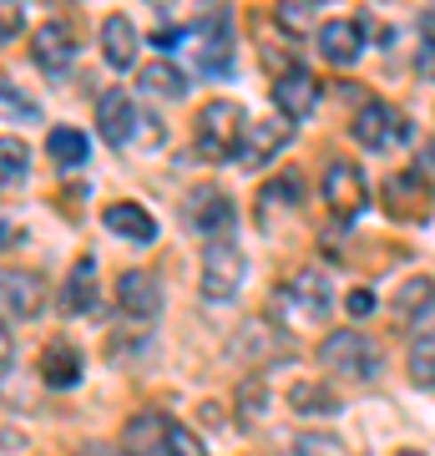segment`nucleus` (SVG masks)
<instances>
[{
    "mask_svg": "<svg viewBox=\"0 0 435 456\" xmlns=\"http://www.w3.org/2000/svg\"><path fill=\"white\" fill-rule=\"evenodd\" d=\"M294 411H304V416H334L339 395H329L324 386H294Z\"/></svg>",
    "mask_w": 435,
    "mask_h": 456,
    "instance_id": "nucleus-26",
    "label": "nucleus"
},
{
    "mask_svg": "<svg viewBox=\"0 0 435 456\" xmlns=\"http://www.w3.org/2000/svg\"><path fill=\"white\" fill-rule=\"evenodd\" d=\"M5 117H11V122H16V117H20V122H31V117H36V107L16 92V82H5Z\"/></svg>",
    "mask_w": 435,
    "mask_h": 456,
    "instance_id": "nucleus-31",
    "label": "nucleus"
},
{
    "mask_svg": "<svg viewBox=\"0 0 435 456\" xmlns=\"http://www.w3.org/2000/svg\"><path fill=\"white\" fill-rule=\"evenodd\" d=\"M101 56L112 71H132L137 66V26L127 16H107L101 20Z\"/></svg>",
    "mask_w": 435,
    "mask_h": 456,
    "instance_id": "nucleus-17",
    "label": "nucleus"
},
{
    "mask_svg": "<svg viewBox=\"0 0 435 456\" xmlns=\"http://www.w3.org/2000/svg\"><path fill=\"white\" fill-rule=\"evenodd\" d=\"M117 305H122V314H127L132 325H152V320L162 314V284H157V274H147V269L122 274V284H117Z\"/></svg>",
    "mask_w": 435,
    "mask_h": 456,
    "instance_id": "nucleus-9",
    "label": "nucleus"
},
{
    "mask_svg": "<svg viewBox=\"0 0 435 456\" xmlns=\"http://www.w3.org/2000/svg\"><path fill=\"white\" fill-rule=\"evenodd\" d=\"M385 203H390V213H400V218H415V213L431 208V183L420 178V173H400V178L390 183Z\"/></svg>",
    "mask_w": 435,
    "mask_h": 456,
    "instance_id": "nucleus-22",
    "label": "nucleus"
},
{
    "mask_svg": "<svg viewBox=\"0 0 435 456\" xmlns=\"http://www.w3.org/2000/svg\"><path fill=\"white\" fill-rule=\"evenodd\" d=\"M41 375H46L51 391H71L81 380V350L77 345H61V340L46 345V350H41Z\"/></svg>",
    "mask_w": 435,
    "mask_h": 456,
    "instance_id": "nucleus-19",
    "label": "nucleus"
},
{
    "mask_svg": "<svg viewBox=\"0 0 435 456\" xmlns=\"http://www.w3.org/2000/svg\"><path fill=\"white\" fill-rule=\"evenodd\" d=\"M0 173H5V188H16L26 178V142H16V137L0 142Z\"/></svg>",
    "mask_w": 435,
    "mask_h": 456,
    "instance_id": "nucleus-27",
    "label": "nucleus"
},
{
    "mask_svg": "<svg viewBox=\"0 0 435 456\" xmlns=\"http://www.w3.org/2000/svg\"><path fill=\"white\" fill-rule=\"evenodd\" d=\"M233 198L223 193V188H193L188 193V203H182V224L193 228V233H203V239H233Z\"/></svg>",
    "mask_w": 435,
    "mask_h": 456,
    "instance_id": "nucleus-5",
    "label": "nucleus"
},
{
    "mask_svg": "<svg viewBox=\"0 0 435 456\" xmlns=\"http://www.w3.org/2000/svg\"><path fill=\"white\" fill-rule=\"evenodd\" d=\"M410 380H415L420 391H435V330H425L415 345H410Z\"/></svg>",
    "mask_w": 435,
    "mask_h": 456,
    "instance_id": "nucleus-24",
    "label": "nucleus"
},
{
    "mask_svg": "<svg viewBox=\"0 0 435 456\" xmlns=\"http://www.w3.org/2000/svg\"><path fill=\"white\" fill-rule=\"evenodd\" d=\"M188 51H193V66L197 71H228L233 61V31H228V16L223 20H193V31H188Z\"/></svg>",
    "mask_w": 435,
    "mask_h": 456,
    "instance_id": "nucleus-8",
    "label": "nucleus"
},
{
    "mask_svg": "<svg viewBox=\"0 0 435 456\" xmlns=\"http://www.w3.org/2000/svg\"><path fill=\"white\" fill-rule=\"evenodd\" d=\"M314 102H319V82L309 77L304 66H289V71H278L274 77V107L278 112H289L294 122L314 112Z\"/></svg>",
    "mask_w": 435,
    "mask_h": 456,
    "instance_id": "nucleus-11",
    "label": "nucleus"
},
{
    "mask_svg": "<svg viewBox=\"0 0 435 456\" xmlns=\"http://www.w3.org/2000/svg\"><path fill=\"white\" fill-rule=\"evenodd\" d=\"M0 289H5V314H11V320H31V314H41V284H36L31 274L5 269Z\"/></svg>",
    "mask_w": 435,
    "mask_h": 456,
    "instance_id": "nucleus-20",
    "label": "nucleus"
},
{
    "mask_svg": "<svg viewBox=\"0 0 435 456\" xmlns=\"http://www.w3.org/2000/svg\"><path fill=\"white\" fill-rule=\"evenodd\" d=\"M61 310L66 314H92L97 310V264L81 259L77 269H71V279H66L61 289Z\"/></svg>",
    "mask_w": 435,
    "mask_h": 456,
    "instance_id": "nucleus-21",
    "label": "nucleus"
},
{
    "mask_svg": "<svg viewBox=\"0 0 435 456\" xmlns=\"http://www.w3.org/2000/svg\"><path fill=\"white\" fill-rule=\"evenodd\" d=\"M101 224L112 228L117 239H132V244H152L157 239V218L137 203H112V208L101 213Z\"/></svg>",
    "mask_w": 435,
    "mask_h": 456,
    "instance_id": "nucleus-18",
    "label": "nucleus"
},
{
    "mask_svg": "<svg viewBox=\"0 0 435 456\" xmlns=\"http://www.w3.org/2000/svg\"><path fill=\"white\" fill-rule=\"evenodd\" d=\"M289 203H299V183H294V178L269 183L263 198H258V218H269V208H289Z\"/></svg>",
    "mask_w": 435,
    "mask_h": 456,
    "instance_id": "nucleus-28",
    "label": "nucleus"
},
{
    "mask_svg": "<svg viewBox=\"0 0 435 456\" xmlns=\"http://www.w3.org/2000/svg\"><path fill=\"white\" fill-rule=\"evenodd\" d=\"M97 127H101V142L107 147H127L132 132H137V107H132L127 92H107L97 102Z\"/></svg>",
    "mask_w": 435,
    "mask_h": 456,
    "instance_id": "nucleus-13",
    "label": "nucleus"
},
{
    "mask_svg": "<svg viewBox=\"0 0 435 456\" xmlns=\"http://www.w3.org/2000/svg\"><path fill=\"white\" fill-rule=\"evenodd\" d=\"M71 56H77V36L66 31L61 20L36 26V36H31V61L41 66V71H66V66H71Z\"/></svg>",
    "mask_w": 435,
    "mask_h": 456,
    "instance_id": "nucleus-14",
    "label": "nucleus"
},
{
    "mask_svg": "<svg viewBox=\"0 0 435 456\" xmlns=\"http://www.w3.org/2000/svg\"><path fill=\"white\" fill-rule=\"evenodd\" d=\"M289 456H350V452H344L334 436H324V431H309V436L294 441V452H289Z\"/></svg>",
    "mask_w": 435,
    "mask_h": 456,
    "instance_id": "nucleus-30",
    "label": "nucleus"
},
{
    "mask_svg": "<svg viewBox=\"0 0 435 456\" xmlns=\"http://www.w3.org/2000/svg\"><path fill=\"white\" fill-rule=\"evenodd\" d=\"M289 137H294V117H289V112H278V117H269V122H258L254 137H248V152H243L238 163H243V167L269 163V158H278V152L289 147Z\"/></svg>",
    "mask_w": 435,
    "mask_h": 456,
    "instance_id": "nucleus-15",
    "label": "nucleus"
},
{
    "mask_svg": "<svg viewBox=\"0 0 435 456\" xmlns=\"http://www.w3.org/2000/svg\"><path fill=\"white\" fill-rule=\"evenodd\" d=\"M324 203H329L334 218H344V224H355L359 213L370 208V188H365V178H359L355 163L334 158V163L324 167Z\"/></svg>",
    "mask_w": 435,
    "mask_h": 456,
    "instance_id": "nucleus-6",
    "label": "nucleus"
},
{
    "mask_svg": "<svg viewBox=\"0 0 435 456\" xmlns=\"http://www.w3.org/2000/svg\"><path fill=\"white\" fill-rule=\"evenodd\" d=\"M355 142L370 147V152H385V147H395L405 137V117L395 112V107H385V102H370V107H359L355 112Z\"/></svg>",
    "mask_w": 435,
    "mask_h": 456,
    "instance_id": "nucleus-10",
    "label": "nucleus"
},
{
    "mask_svg": "<svg viewBox=\"0 0 435 456\" xmlns=\"http://www.w3.org/2000/svg\"><path fill=\"white\" fill-rule=\"evenodd\" d=\"M319 5H324V0H319Z\"/></svg>",
    "mask_w": 435,
    "mask_h": 456,
    "instance_id": "nucleus-36",
    "label": "nucleus"
},
{
    "mask_svg": "<svg viewBox=\"0 0 435 456\" xmlns=\"http://www.w3.org/2000/svg\"><path fill=\"white\" fill-rule=\"evenodd\" d=\"M0 11H5L0 36H5V41H16V36H20V5H16V0H0Z\"/></svg>",
    "mask_w": 435,
    "mask_h": 456,
    "instance_id": "nucleus-32",
    "label": "nucleus"
},
{
    "mask_svg": "<svg viewBox=\"0 0 435 456\" xmlns=\"http://www.w3.org/2000/svg\"><path fill=\"white\" fill-rule=\"evenodd\" d=\"M390 310H395V325H400V330L425 325V320L435 314V279H425V274L405 279V284H400V294L390 299Z\"/></svg>",
    "mask_w": 435,
    "mask_h": 456,
    "instance_id": "nucleus-12",
    "label": "nucleus"
},
{
    "mask_svg": "<svg viewBox=\"0 0 435 456\" xmlns=\"http://www.w3.org/2000/svg\"><path fill=\"white\" fill-rule=\"evenodd\" d=\"M127 452L132 456H208L203 441L188 431V426L167 421L162 411H142L127 421Z\"/></svg>",
    "mask_w": 435,
    "mask_h": 456,
    "instance_id": "nucleus-1",
    "label": "nucleus"
},
{
    "mask_svg": "<svg viewBox=\"0 0 435 456\" xmlns=\"http://www.w3.org/2000/svg\"><path fill=\"white\" fill-rule=\"evenodd\" d=\"M400 456H425V452H400Z\"/></svg>",
    "mask_w": 435,
    "mask_h": 456,
    "instance_id": "nucleus-35",
    "label": "nucleus"
},
{
    "mask_svg": "<svg viewBox=\"0 0 435 456\" xmlns=\"http://www.w3.org/2000/svg\"><path fill=\"white\" fill-rule=\"evenodd\" d=\"M243 127H248V122H243V107H238V102H208V107L197 112V132H193L197 158H208V163L238 158Z\"/></svg>",
    "mask_w": 435,
    "mask_h": 456,
    "instance_id": "nucleus-2",
    "label": "nucleus"
},
{
    "mask_svg": "<svg viewBox=\"0 0 435 456\" xmlns=\"http://www.w3.org/2000/svg\"><path fill=\"white\" fill-rule=\"evenodd\" d=\"M350 314H355V320H370V314H375V294L370 289H355V294H350Z\"/></svg>",
    "mask_w": 435,
    "mask_h": 456,
    "instance_id": "nucleus-33",
    "label": "nucleus"
},
{
    "mask_svg": "<svg viewBox=\"0 0 435 456\" xmlns=\"http://www.w3.org/2000/svg\"><path fill=\"white\" fill-rule=\"evenodd\" d=\"M319 365L329 375H344V380H370L380 370V350L365 335H355V330H334L319 345Z\"/></svg>",
    "mask_w": 435,
    "mask_h": 456,
    "instance_id": "nucleus-3",
    "label": "nucleus"
},
{
    "mask_svg": "<svg viewBox=\"0 0 435 456\" xmlns=\"http://www.w3.org/2000/svg\"><path fill=\"white\" fill-rule=\"evenodd\" d=\"M51 158H56L61 167H81L86 158H92V147H86V132L56 127V132H51Z\"/></svg>",
    "mask_w": 435,
    "mask_h": 456,
    "instance_id": "nucleus-25",
    "label": "nucleus"
},
{
    "mask_svg": "<svg viewBox=\"0 0 435 456\" xmlns=\"http://www.w3.org/2000/svg\"><path fill=\"white\" fill-rule=\"evenodd\" d=\"M274 20H278L289 36H304L309 26H314V20H309V0H284V5L274 11Z\"/></svg>",
    "mask_w": 435,
    "mask_h": 456,
    "instance_id": "nucleus-29",
    "label": "nucleus"
},
{
    "mask_svg": "<svg viewBox=\"0 0 435 456\" xmlns=\"http://www.w3.org/2000/svg\"><path fill=\"white\" fill-rule=\"evenodd\" d=\"M77 456H132V452H122V446H107V441H86Z\"/></svg>",
    "mask_w": 435,
    "mask_h": 456,
    "instance_id": "nucleus-34",
    "label": "nucleus"
},
{
    "mask_svg": "<svg viewBox=\"0 0 435 456\" xmlns=\"http://www.w3.org/2000/svg\"><path fill=\"white\" fill-rule=\"evenodd\" d=\"M319 51H324V61L355 66L359 51H365V31H359V20H324V26H319Z\"/></svg>",
    "mask_w": 435,
    "mask_h": 456,
    "instance_id": "nucleus-16",
    "label": "nucleus"
},
{
    "mask_svg": "<svg viewBox=\"0 0 435 456\" xmlns=\"http://www.w3.org/2000/svg\"><path fill=\"white\" fill-rule=\"evenodd\" d=\"M278 310H294L299 320H329L334 289H329L324 269H299V274L284 284V294H278Z\"/></svg>",
    "mask_w": 435,
    "mask_h": 456,
    "instance_id": "nucleus-7",
    "label": "nucleus"
},
{
    "mask_svg": "<svg viewBox=\"0 0 435 456\" xmlns=\"http://www.w3.org/2000/svg\"><path fill=\"white\" fill-rule=\"evenodd\" d=\"M243 274H248L243 248L233 239H213L208 254H203V299L208 305H228L243 289Z\"/></svg>",
    "mask_w": 435,
    "mask_h": 456,
    "instance_id": "nucleus-4",
    "label": "nucleus"
},
{
    "mask_svg": "<svg viewBox=\"0 0 435 456\" xmlns=\"http://www.w3.org/2000/svg\"><path fill=\"white\" fill-rule=\"evenodd\" d=\"M142 92L147 97L182 102L188 97V77H182V66H173V61H152V66H142Z\"/></svg>",
    "mask_w": 435,
    "mask_h": 456,
    "instance_id": "nucleus-23",
    "label": "nucleus"
}]
</instances>
